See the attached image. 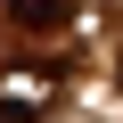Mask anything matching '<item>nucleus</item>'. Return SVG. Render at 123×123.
Segmentation results:
<instances>
[{
	"instance_id": "3",
	"label": "nucleus",
	"mask_w": 123,
	"mask_h": 123,
	"mask_svg": "<svg viewBox=\"0 0 123 123\" xmlns=\"http://www.w3.org/2000/svg\"><path fill=\"white\" fill-rule=\"evenodd\" d=\"M115 82H123V49H115Z\"/></svg>"
},
{
	"instance_id": "2",
	"label": "nucleus",
	"mask_w": 123,
	"mask_h": 123,
	"mask_svg": "<svg viewBox=\"0 0 123 123\" xmlns=\"http://www.w3.org/2000/svg\"><path fill=\"white\" fill-rule=\"evenodd\" d=\"M0 123H25V107H17V98H0Z\"/></svg>"
},
{
	"instance_id": "1",
	"label": "nucleus",
	"mask_w": 123,
	"mask_h": 123,
	"mask_svg": "<svg viewBox=\"0 0 123 123\" xmlns=\"http://www.w3.org/2000/svg\"><path fill=\"white\" fill-rule=\"evenodd\" d=\"M8 17H17V25H33V33H57V25L74 17V0H8Z\"/></svg>"
}]
</instances>
